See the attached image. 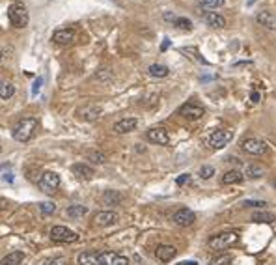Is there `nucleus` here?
<instances>
[{
  "instance_id": "nucleus-1",
  "label": "nucleus",
  "mask_w": 276,
  "mask_h": 265,
  "mask_svg": "<svg viewBox=\"0 0 276 265\" xmlns=\"http://www.w3.org/2000/svg\"><path fill=\"white\" fill-rule=\"evenodd\" d=\"M37 129L36 118H21L13 127V138L17 142H28Z\"/></svg>"
},
{
  "instance_id": "nucleus-2",
  "label": "nucleus",
  "mask_w": 276,
  "mask_h": 265,
  "mask_svg": "<svg viewBox=\"0 0 276 265\" xmlns=\"http://www.w3.org/2000/svg\"><path fill=\"white\" fill-rule=\"evenodd\" d=\"M8 17H10V23L15 26V28H24L28 21H30V15H28V10L23 2H13L8 10Z\"/></svg>"
},
{
  "instance_id": "nucleus-3",
  "label": "nucleus",
  "mask_w": 276,
  "mask_h": 265,
  "mask_svg": "<svg viewBox=\"0 0 276 265\" xmlns=\"http://www.w3.org/2000/svg\"><path fill=\"white\" fill-rule=\"evenodd\" d=\"M49 237H50V241L54 243H75L79 241V233H75L71 228H67V226H52L50 232H49Z\"/></svg>"
},
{
  "instance_id": "nucleus-4",
  "label": "nucleus",
  "mask_w": 276,
  "mask_h": 265,
  "mask_svg": "<svg viewBox=\"0 0 276 265\" xmlns=\"http://www.w3.org/2000/svg\"><path fill=\"white\" fill-rule=\"evenodd\" d=\"M37 187H39L43 193L54 194L56 191H58V187H60V176H58L56 172L47 170V172H43V174H41V178H39V181H37Z\"/></svg>"
},
{
  "instance_id": "nucleus-5",
  "label": "nucleus",
  "mask_w": 276,
  "mask_h": 265,
  "mask_svg": "<svg viewBox=\"0 0 276 265\" xmlns=\"http://www.w3.org/2000/svg\"><path fill=\"white\" fill-rule=\"evenodd\" d=\"M239 239V235L235 233V232H224V233H218L215 237H211L209 239V247L211 248H215V250H222V248H228L231 245H235Z\"/></svg>"
},
{
  "instance_id": "nucleus-6",
  "label": "nucleus",
  "mask_w": 276,
  "mask_h": 265,
  "mask_svg": "<svg viewBox=\"0 0 276 265\" xmlns=\"http://www.w3.org/2000/svg\"><path fill=\"white\" fill-rule=\"evenodd\" d=\"M231 138H233V132L231 131H228V129H218V131H215L209 136V146L213 149H222V148H226L231 142Z\"/></svg>"
},
{
  "instance_id": "nucleus-7",
  "label": "nucleus",
  "mask_w": 276,
  "mask_h": 265,
  "mask_svg": "<svg viewBox=\"0 0 276 265\" xmlns=\"http://www.w3.org/2000/svg\"><path fill=\"white\" fill-rule=\"evenodd\" d=\"M179 114L183 118H187V120H200V118H204L205 109L202 105L194 103V101H189V103H185L179 109Z\"/></svg>"
},
{
  "instance_id": "nucleus-8",
  "label": "nucleus",
  "mask_w": 276,
  "mask_h": 265,
  "mask_svg": "<svg viewBox=\"0 0 276 265\" xmlns=\"http://www.w3.org/2000/svg\"><path fill=\"white\" fill-rule=\"evenodd\" d=\"M241 148L246 153H252V155H261V153L267 151V144H265L261 138H244Z\"/></svg>"
},
{
  "instance_id": "nucleus-9",
  "label": "nucleus",
  "mask_w": 276,
  "mask_h": 265,
  "mask_svg": "<svg viewBox=\"0 0 276 265\" xmlns=\"http://www.w3.org/2000/svg\"><path fill=\"white\" fill-rule=\"evenodd\" d=\"M174 222L178 224V226H181V228H187V226H191V224H194V220H196V215H194V211H191V209H187V207H181V209H178L176 213H174Z\"/></svg>"
},
{
  "instance_id": "nucleus-10",
  "label": "nucleus",
  "mask_w": 276,
  "mask_h": 265,
  "mask_svg": "<svg viewBox=\"0 0 276 265\" xmlns=\"http://www.w3.org/2000/svg\"><path fill=\"white\" fill-rule=\"evenodd\" d=\"M146 138H147L149 142L159 144V146L170 144V134L166 132V129H162V127H153V129H149V131L146 132Z\"/></svg>"
},
{
  "instance_id": "nucleus-11",
  "label": "nucleus",
  "mask_w": 276,
  "mask_h": 265,
  "mask_svg": "<svg viewBox=\"0 0 276 265\" xmlns=\"http://www.w3.org/2000/svg\"><path fill=\"white\" fill-rule=\"evenodd\" d=\"M75 37H77V32L73 28H58L52 34V41L58 45H69L75 41Z\"/></svg>"
},
{
  "instance_id": "nucleus-12",
  "label": "nucleus",
  "mask_w": 276,
  "mask_h": 265,
  "mask_svg": "<svg viewBox=\"0 0 276 265\" xmlns=\"http://www.w3.org/2000/svg\"><path fill=\"white\" fill-rule=\"evenodd\" d=\"M94 222H96L97 226H103V228L112 226V224L118 222V213H114V211H99V213H96V217H94Z\"/></svg>"
},
{
  "instance_id": "nucleus-13",
  "label": "nucleus",
  "mask_w": 276,
  "mask_h": 265,
  "mask_svg": "<svg viewBox=\"0 0 276 265\" xmlns=\"http://www.w3.org/2000/svg\"><path fill=\"white\" fill-rule=\"evenodd\" d=\"M136 125H138V120H136V118H123V120L114 123V131L118 132V134H127V132L134 131Z\"/></svg>"
},
{
  "instance_id": "nucleus-14",
  "label": "nucleus",
  "mask_w": 276,
  "mask_h": 265,
  "mask_svg": "<svg viewBox=\"0 0 276 265\" xmlns=\"http://www.w3.org/2000/svg\"><path fill=\"white\" fill-rule=\"evenodd\" d=\"M101 107H97V105H88V107H82V109L79 110V118L84 121H96L99 116H101Z\"/></svg>"
},
{
  "instance_id": "nucleus-15",
  "label": "nucleus",
  "mask_w": 276,
  "mask_h": 265,
  "mask_svg": "<svg viewBox=\"0 0 276 265\" xmlns=\"http://www.w3.org/2000/svg\"><path fill=\"white\" fill-rule=\"evenodd\" d=\"M258 24H261L267 30H276V15L271 12H260L256 15Z\"/></svg>"
},
{
  "instance_id": "nucleus-16",
  "label": "nucleus",
  "mask_w": 276,
  "mask_h": 265,
  "mask_svg": "<svg viewBox=\"0 0 276 265\" xmlns=\"http://www.w3.org/2000/svg\"><path fill=\"white\" fill-rule=\"evenodd\" d=\"M71 172L77 176V178H81V180H92L94 178V168L92 166H88L84 163H77V165H73L71 166Z\"/></svg>"
},
{
  "instance_id": "nucleus-17",
  "label": "nucleus",
  "mask_w": 276,
  "mask_h": 265,
  "mask_svg": "<svg viewBox=\"0 0 276 265\" xmlns=\"http://www.w3.org/2000/svg\"><path fill=\"white\" fill-rule=\"evenodd\" d=\"M176 254H178V250H176V247H172V245H159L155 250L157 260H161V262H170Z\"/></svg>"
},
{
  "instance_id": "nucleus-18",
  "label": "nucleus",
  "mask_w": 276,
  "mask_h": 265,
  "mask_svg": "<svg viewBox=\"0 0 276 265\" xmlns=\"http://www.w3.org/2000/svg\"><path fill=\"white\" fill-rule=\"evenodd\" d=\"M204 21L211 28H224L226 26V19L220 15V13H216V12H205L204 13Z\"/></svg>"
},
{
  "instance_id": "nucleus-19",
  "label": "nucleus",
  "mask_w": 276,
  "mask_h": 265,
  "mask_svg": "<svg viewBox=\"0 0 276 265\" xmlns=\"http://www.w3.org/2000/svg\"><path fill=\"white\" fill-rule=\"evenodd\" d=\"M103 202L107 205H120L121 202H123V194L118 193V191L108 189V191H105V194H103Z\"/></svg>"
},
{
  "instance_id": "nucleus-20",
  "label": "nucleus",
  "mask_w": 276,
  "mask_h": 265,
  "mask_svg": "<svg viewBox=\"0 0 276 265\" xmlns=\"http://www.w3.org/2000/svg\"><path fill=\"white\" fill-rule=\"evenodd\" d=\"M79 264L81 265H101L99 252H81L79 254Z\"/></svg>"
},
{
  "instance_id": "nucleus-21",
  "label": "nucleus",
  "mask_w": 276,
  "mask_h": 265,
  "mask_svg": "<svg viewBox=\"0 0 276 265\" xmlns=\"http://www.w3.org/2000/svg\"><path fill=\"white\" fill-rule=\"evenodd\" d=\"M243 178H244V176L241 174L239 170L233 168V170H228V172L222 176V183H224V185H237V183L243 181Z\"/></svg>"
},
{
  "instance_id": "nucleus-22",
  "label": "nucleus",
  "mask_w": 276,
  "mask_h": 265,
  "mask_svg": "<svg viewBox=\"0 0 276 265\" xmlns=\"http://www.w3.org/2000/svg\"><path fill=\"white\" fill-rule=\"evenodd\" d=\"M147 73L151 77H157V79H164V77H168L170 69L166 66H162V64H153V66L147 67Z\"/></svg>"
},
{
  "instance_id": "nucleus-23",
  "label": "nucleus",
  "mask_w": 276,
  "mask_h": 265,
  "mask_svg": "<svg viewBox=\"0 0 276 265\" xmlns=\"http://www.w3.org/2000/svg\"><path fill=\"white\" fill-rule=\"evenodd\" d=\"M23 260H24V254L19 252V250H15V252H10L8 256H4L2 262H0V265H19Z\"/></svg>"
},
{
  "instance_id": "nucleus-24",
  "label": "nucleus",
  "mask_w": 276,
  "mask_h": 265,
  "mask_svg": "<svg viewBox=\"0 0 276 265\" xmlns=\"http://www.w3.org/2000/svg\"><path fill=\"white\" fill-rule=\"evenodd\" d=\"M65 213H67L69 218H81L88 213V207H84V205H81V204H75V205H69Z\"/></svg>"
},
{
  "instance_id": "nucleus-25",
  "label": "nucleus",
  "mask_w": 276,
  "mask_h": 265,
  "mask_svg": "<svg viewBox=\"0 0 276 265\" xmlns=\"http://www.w3.org/2000/svg\"><path fill=\"white\" fill-rule=\"evenodd\" d=\"M244 176H246L248 180H258V178H261V176H263V168H261V166H258V165H246V168H244Z\"/></svg>"
},
{
  "instance_id": "nucleus-26",
  "label": "nucleus",
  "mask_w": 276,
  "mask_h": 265,
  "mask_svg": "<svg viewBox=\"0 0 276 265\" xmlns=\"http://www.w3.org/2000/svg\"><path fill=\"white\" fill-rule=\"evenodd\" d=\"M15 94V86L12 83H6V81H0V99H10Z\"/></svg>"
},
{
  "instance_id": "nucleus-27",
  "label": "nucleus",
  "mask_w": 276,
  "mask_h": 265,
  "mask_svg": "<svg viewBox=\"0 0 276 265\" xmlns=\"http://www.w3.org/2000/svg\"><path fill=\"white\" fill-rule=\"evenodd\" d=\"M226 0H198V4L205 8V10H216V8H222Z\"/></svg>"
},
{
  "instance_id": "nucleus-28",
  "label": "nucleus",
  "mask_w": 276,
  "mask_h": 265,
  "mask_svg": "<svg viewBox=\"0 0 276 265\" xmlns=\"http://www.w3.org/2000/svg\"><path fill=\"white\" fill-rule=\"evenodd\" d=\"M254 222H273L275 220V215L273 213H267V211H258L252 215Z\"/></svg>"
},
{
  "instance_id": "nucleus-29",
  "label": "nucleus",
  "mask_w": 276,
  "mask_h": 265,
  "mask_svg": "<svg viewBox=\"0 0 276 265\" xmlns=\"http://www.w3.org/2000/svg\"><path fill=\"white\" fill-rule=\"evenodd\" d=\"M176 28H179V30H192V21L191 19H187V17H178L176 21Z\"/></svg>"
},
{
  "instance_id": "nucleus-30",
  "label": "nucleus",
  "mask_w": 276,
  "mask_h": 265,
  "mask_svg": "<svg viewBox=\"0 0 276 265\" xmlns=\"http://www.w3.org/2000/svg\"><path fill=\"white\" fill-rule=\"evenodd\" d=\"M88 159L92 161V163H96V165H103L105 163V153H101V151H90L88 153Z\"/></svg>"
},
{
  "instance_id": "nucleus-31",
  "label": "nucleus",
  "mask_w": 276,
  "mask_h": 265,
  "mask_svg": "<svg viewBox=\"0 0 276 265\" xmlns=\"http://www.w3.org/2000/svg\"><path fill=\"white\" fill-rule=\"evenodd\" d=\"M213 174H215V168H213V166H209V165H205V166L200 168V178H202V180H211V178H213Z\"/></svg>"
},
{
  "instance_id": "nucleus-32",
  "label": "nucleus",
  "mask_w": 276,
  "mask_h": 265,
  "mask_svg": "<svg viewBox=\"0 0 276 265\" xmlns=\"http://www.w3.org/2000/svg\"><path fill=\"white\" fill-rule=\"evenodd\" d=\"M39 211H41L43 215H52V213L56 211V205L50 204V202H43V204H39Z\"/></svg>"
},
{
  "instance_id": "nucleus-33",
  "label": "nucleus",
  "mask_w": 276,
  "mask_h": 265,
  "mask_svg": "<svg viewBox=\"0 0 276 265\" xmlns=\"http://www.w3.org/2000/svg\"><path fill=\"white\" fill-rule=\"evenodd\" d=\"M39 265H67V260L65 258H49V260H45V262H41Z\"/></svg>"
},
{
  "instance_id": "nucleus-34",
  "label": "nucleus",
  "mask_w": 276,
  "mask_h": 265,
  "mask_svg": "<svg viewBox=\"0 0 276 265\" xmlns=\"http://www.w3.org/2000/svg\"><path fill=\"white\" fill-rule=\"evenodd\" d=\"M243 205L244 207H260V209H263L265 205H267V202H263V200H244Z\"/></svg>"
},
{
  "instance_id": "nucleus-35",
  "label": "nucleus",
  "mask_w": 276,
  "mask_h": 265,
  "mask_svg": "<svg viewBox=\"0 0 276 265\" xmlns=\"http://www.w3.org/2000/svg\"><path fill=\"white\" fill-rule=\"evenodd\" d=\"M110 265H129V260L125 258V256H120V254H116L114 258H112V264Z\"/></svg>"
},
{
  "instance_id": "nucleus-36",
  "label": "nucleus",
  "mask_w": 276,
  "mask_h": 265,
  "mask_svg": "<svg viewBox=\"0 0 276 265\" xmlns=\"http://www.w3.org/2000/svg\"><path fill=\"white\" fill-rule=\"evenodd\" d=\"M226 264H231V256H222V258H216L213 265H226Z\"/></svg>"
},
{
  "instance_id": "nucleus-37",
  "label": "nucleus",
  "mask_w": 276,
  "mask_h": 265,
  "mask_svg": "<svg viewBox=\"0 0 276 265\" xmlns=\"http://www.w3.org/2000/svg\"><path fill=\"white\" fill-rule=\"evenodd\" d=\"M176 183H178V185H185V183H191V174H183V176H179V178L176 180Z\"/></svg>"
},
{
  "instance_id": "nucleus-38",
  "label": "nucleus",
  "mask_w": 276,
  "mask_h": 265,
  "mask_svg": "<svg viewBox=\"0 0 276 265\" xmlns=\"http://www.w3.org/2000/svg\"><path fill=\"white\" fill-rule=\"evenodd\" d=\"M41 84H43V79L39 77V79H36V83H34V90H32V94L36 96L37 92H39V88H41Z\"/></svg>"
},
{
  "instance_id": "nucleus-39",
  "label": "nucleus",
  "mask_w": 276,
  "mask_h": 265,
  "mask_svg": "<svg viewBox=\"0 0 276 265\" xmlns=\"http://www.w3.org/2000/svg\"><path fill=\"white\" fill-rule=\"evenodd\" d=\"M164 19H166V21H170V23H174V21H176L178 17H176L174 13H164Z\"/></svg>"
},
{
  "instance_id": "nucleus-40",
  "label": "nucleus",
  "mask_w": 276,
  "mask_h": 265,
  "mask_svg": "<svg viewBox=\"0 0 276 265\" xmlns=\"http://www.w3.org/2000/svg\"><path fill=\"white\" fill-rule=\"evenodd\" d=\"M250 97H252V101H254V103H258V101H260V97H261V96H260L258 92H252V96H250Z\"/></svg>"
},
{
  "instance_id": "nucleus-41",
  "label": "nucleus",
  "mask_w": 276,
  "mask_h": 265,
  "mask_svg": "<svg viewBox=\"0 0 276 265\" xmlns=\"http://www.w3.org/2000/svg\"><path fill=\"white\" fill-rule=\"evenodd\" d=\"M4 180L8 181V183H12V181H13V176H10V174H6V176H4Z\"/></svg>"
},
{
  "instance_id": "nucleus-42",
  "label": "nucleus",
  "mask_w": 276,
  "mask_h": 265,
  "mask_svg": "<svg viewBox=\"0 0 276 265\" xmlns=\"http://www.w3.org/2000/svg\"><path fill=\"white\" fill-rule=\"evenodd\" d=\"M179 265H198V262H183V264Z\"/></svg>"
},
{
  "instance_id": "nucleus-43",
  "label": "nucleus",
  "mask_w": 276,
  "mask_h": 265,
  "mask_svg": "<svg viewBox=\"0 0 276 265\" xmlns=\"http://www.w3.org/2000/svg\"><path fill=\"white\" fill-rule=\"evenodd\" d=\"M2 58H4V54H2V50H0V62H2Z\"/></svg>"
},
{
  "instance_id": "nucleus-44",
  "label": "nucleus",
  "mask_w": 276,
  "mask_h": 265,
  "mask_svg": "<svg viewBox=\"0 0 276 265\" xmlns=\"http://www.w3.org/2000/svg\"><path fill=\"white\" fill-rule=\"evenodd\" d=\"M275 187H276V181H275Z\"/></svg>"
},
{
  "instance_id": "nucleus-45",
  "label": "nucleus",
  "mask_w": 276,
  "mask_h": 265,
  "mask_svg": "<svg viewBox=\"0 0 276 265\" xmlns=\"http://www.w3.org/2000/svg\"><path fill=\"white\" fill-rule=\"evenodd\" d=\"M0 151H2V148H0Z\"/></svg>"
}]
</instances>
